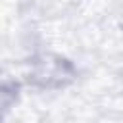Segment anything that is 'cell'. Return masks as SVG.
Segmentation results:
<instances>
[{
  "instance_id": "cell-1",
  "label": "cell",
  "mask_w": 123,
  "mask_h": 123,
  "mask_svg": "<svg viewBox=\"0 0 123 123\" xmlns=\"http://www.w3.org/2000/svg\"><path fill=\"white\" fill-rule=\"evenodd\" d=\"M29 77L40 88H62L75 79V67L62 56L40 54L31 62Z\"/></svg>"
}]
</instances>
